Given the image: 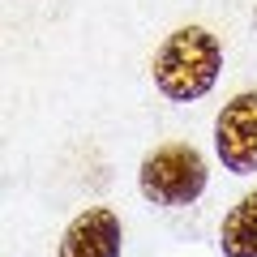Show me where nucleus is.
I'll return each mask as SVG.
<instances>
[{"label": "nucleus", "instance_id": "f257e3e1", "mask_svg": "<svg viewBox=\"0 0 257 257\" xmlns=\"http://www.w3.org/2000/svg\"><path fill=\"white\" fill-rule=\"evenodd\" d=\"M155 90L167 103H197L214 90L223 73V43L206 26H180L155 52Z\"/></svg>", "mask_w": 257, "mask_h": 257}, {"label": "nucleus", "instance_id": "f03ea898", "mask_svg": "<svg viewBox=\"0 0 257 257\" xmlns=\"http://www.w3.org/2000/svg\"><path fill=\"white\" fill-rule=\"evenodd\" d=\"M210 184V167H206L202 150L189 146V142H167L155 146L138 167V189L146 202L167 206V210H180L193 206Z\"/></svg>", "mask_w": 257, "mask_h": 257}, {"label": "nucleus", "instance_id": "7ed1b4c3", "mask_svg": "<svg viewBox=\"0 0 257 257\" xmlns=\"http://www.w3.org/2000/svg\"><path fill=\"white\" fill-rule=\"evenodd\" d=\"M214 155L231 176L257 172V90H240L214 120Z\"/></svg>", "mask_w": 257, "mask_h": 257}, {"label": "nucleus", "instance_id": "20e7f679", "mask_svg": "<svg viewBox=\"0 0 257 257\" xmlns=\"http://www.w3.org/2000/svg\"><path fill=\"white\" fill-rule=\"evenodd\" d=\"M124 248V227L111 206H86L60 236L56 257H120Z\"/></svg>", "mask_w": 257, "mask_h": 257}, {"label": "nucleus", "instance_id": "39448f33", "mask_svg": "<svg viewBox=\"0 0 257 257\" xmlns=\"http://www.w3.org/2000/svg\"><path fill=\"white\" fill-rule=\"evenodd\" d=\"M223 257H257V193H244L219 227Z\"/></svg>", "mask_w": 257, "mask_h": 257}]
</instances>
